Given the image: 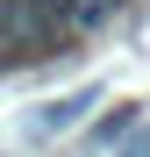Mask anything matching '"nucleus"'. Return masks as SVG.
<instances>
[{
  "mask_svg": "<svg viewBox=\"0 0 150 157\" xmlns=\"http://www.w3.org/2000/svg\"><path fill=\"white\" fill-rule=\"evenodd\" d=\"M29 7H36V14H43L57 36H71V29H93V21L114 7V0H29Z\"/></svg>",
  "mask_w": 150,
  "mask_h": 157,
  "instance_id": "1",
  "label": "nucleus"
}]
</instances>
